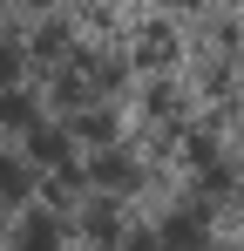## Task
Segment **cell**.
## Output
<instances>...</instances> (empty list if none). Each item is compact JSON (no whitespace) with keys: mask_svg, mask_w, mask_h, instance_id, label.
<instances>
[{"mask_svg":"<svg viewBox=\"0 0 244 251\" xmlns=\"http://www.w3.org/2000/svg\"><path fill=\"white\" fill-rule=\"evenodd\" d=\"M27 7H41V0H27Z\"/></svg>","mask_w":244,"mask_h":251,"instance_id":"obj_1","label":"cell"}]
</instances>
